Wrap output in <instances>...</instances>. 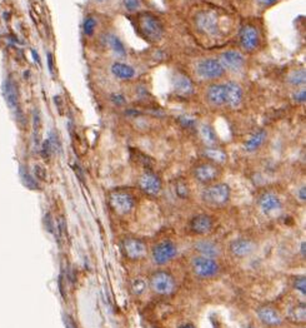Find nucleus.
<instances>
[{"mask_svg":"<svg viewBox=\"0 0 306 328\" xmlns=\"http://www.w3.org/2000/svg\"><path fill=\"white\" fill-rule=\"evenodd\" d=\"M139 21L140 29H142L145 38L149 39L150 41H157L161 39L164 29H162L161 23L155 16L150 15V14H143Z\"/></svg>","mask_w":306,"mask_h":328,"instance_id":"nucleus-1","label":"nucleus"},{"mask_svg":"<svg viewBox=\"0 0 306 328\" xmlns=\"http://www.w3.org/2000/svg\"><path fill=\"white\" fill-rule=\"evenodd\" d=\"M202 198L211 206H224L230 198V188L226 184H215L204 191Z\"/></svg>","mask_w":306,"mask_h":328,"instance_id":"nucleus-2","label":"nucleus"},{"mask_svg":"<svg viewBox=\"0 0 306 328\" xmlns=\"http://www.w3.org/2000/svg\"><path fill=\"white\" fill-rule=\"evenodd\" d=\"M192 271L200 278H210L218 275L219 265L214 258L196 257L192 261Z\"/></svg>","mask_w":306,"mask_h":328,"instance_id":"nucleus-3","label":"nucleus"},{"mask_svg":"<svg viewBox=\"0 0 306 328\" xmlns=\"http://www.w3.org/2000/svg\"><path fill=\"white\" fill-rule=\"evenodd\" d=\"M150 287L159 295H170L175 290V281L170 273L160 271L152 276Z\"/></svg>","mask_w":306,"mask_h":328,"instance_id":"nucleus-4","label":"nucleus"},{"mask_svg":"<svg viewBox=\"0 0 306 328\" xmlns=\"http://www.w3.org/2000/svg\"><path fill=\"white\" fill-rule=\"evenodd\" d=\"M110 206L118 214L130 213L134 208V199L127 192H114L110 196Z\"/></svg>","mask_w":306,"mask_h":328,"instance_id":"nucleus-5","label":"nucleus"},{"mask_svg":"<svg viewBox=\"0 0 306 328\" xmlns=\"http://www.w3.org/2000/svg\"><path fill=\"white\" fill-rule=\"evenodd\" d=\"M196 70L201 78L205 79L220 78L224 74V68L221 66L220 61L216 59H205V60L199 61Z\"/></svg>","mask_w":306,"mask_h":328,"instance_id":"nucleus-6","label":"nucleus"},{"mask_svg":"<svg viewBox=\"0 0 306 328\" xmlns=\"http://www.w3.org/2000/svg\"><path fill=\"white\" fill-rule=\"evenodd\" d=\"M176 256V247L172 242L165 241L156 244L153 250V260L157 265H165Z\"/></svg>","mask_w":306,"mask_h":328,"instance_id":"nucleus-7","label":"nucleus"},{"mask_svg":"<svg viewBox=\"0 0 306 328\" xmlns=\"http://www.w3.org/2000/svg\"><path fill=\"white\" fill-rule=\"evenodd\" d=\"M123 251L130 260H140L147 255V246L137 238H127L123 242Z\"/></svg>","mask_w":306,"mask_h":328,"instance_id":"nucleus-8","label":"nucleus"},{"mask_svg":"<svg viewBox=\"0 0 306 328\" xmlns=\"http://www.w3.org/2000/svg\"><path fill=\"white\" fill-rule=\"evenodd\" d=\"M219 61H220V64H221V66L224 68V70L238 71L243 68L245 59H244L243 54L239 53V51L229 50V51H225V53L221 54L220 60Z\"/></svg>","mask_w":306,"mask_h":328,"instance_id":"nucleus-9","label":"nucleus"},{"mask_svg":"<svg viewBox=\"0 0 306 328\" xmlns=\"http://www.w3.org/2000/svg\"><path fill=\"white\" fill-rule=\"evenodd\" d=\"M139 187L149 196H157L161 191V181L154 173H144L139 179Z\"/></svg>","mask_w":306,"mask_h":328,"instance_id":"nucleus-10","label":"nucleus"},{"mask_svg":"<svg viewBox=\"0 0 306 328\" xmlns=\"http://www.w3.org/2000/svg\"><path fill=\"white\" fill-rule=\"evenodd\" d=\"M224 89H225V104L231 108L239 107L243 102V89L240 85L234 81H229L224 84Z\"/></svg>","mask_w":306,"mask_h":328,"instance_id":"nucleus-11","label":"nucleus"},{"mask_svg":"<svg viewBox=\"0 0 306 328\" xmlns=\"http://www.w3.org/2000/svg\"><path fill=\"white\" fill-rule=\"evenodd\" d=\"M196 24L201 31L210 35H215L219 31L218 18L213 13H201L196 19Z\"/></svg>","mask_w":306,"mask_h":328,"instance_id":"nucleus-12","label":"nucleus"},{"mask_svg":"<svg viewBox=\"0 0 306 328\" xmlns=\"http://www.w3.org/2000/svg\"><path fill=\"white\" fill-rule=\"evenodd\" d=\"M3 92L4 97H5L6 104L9 105L10 109L16 112L19 108V92L18 87H16L15 81L11 78H8L3 84Z\"/></svg>","mask_w":306,"mask_h":328,"instance_id":"nucleus-13","label":"nucleus"},{"mask_svg":"<svg viewBox=\"0 0 306 328\" xmlns=\"http://www.w3.org/2000/svg\"><path fill=\"white\" fill-rule=\"evenodd\" d=\"M259 206H260L261 211L265 214L270 216V214L276 213L281 209V202L278 196L273 193H265L259 199Z\"/></svg>","mask_w":306,"mask_h":328,"instance_id":"nucleus-14","label":"nucleus"},{"mask_svg":"<svg viewBox=\"0 0 306 328\" xmlns=\"http://www.w3.org/2000/svg\"><path fill=\"white\" fill-rule=\"evenodd\" d=\"M241 45L246 50H254L259 44V33L254 26L246 25L240 34Z\"/></svg>","mask_w":306,"mask_h":328,"instance_id":"nucleus-15","label":"nucleus"},{"mask_svg":"<svg viewBox=\"0 0 306 328\" xmlns=\"http://www.w3.org/2000/svg\"><path fill=\"white\" fill-rule=\"evenodd\" d=\"M172 85H174L175 92L181 95H189L194 92V85L190 78H187L185 74L176 73L172 76Z\"/></svg>","mask_w":306,"mask_h":328,"instance_id":"nucleus-16","label":"nucleus"},{"mask_svg":"<svg viewBox=\"0 0 306 328\" xmlns=\"http://www.w3.org/2000/svg\"><path fill=\"white\" fill-rule=\"evenodd\" d=\"M190 228L197 234H205L213 228V219L206 214H199L190 222Z\"/></svg>","mask_w":306,"mask_h":328,"instance_id":"nucleus-17","label":"nucleus"},{"mask_svg":"<svg viewBox=\"0 0 306 328\" xmlns=\"http://www.w3.org/2000/svg\"><path fill=\"white\" fill-rule=\"evenodd\" d=\"M255 250V244L249 239H236L230 244V252L236 257H246Z\"/></svg>","mask_w":306,"mask_h":328,"instance_id":"nucleus-18","label":"nucleus"},{"mask_svg":"<svg viewBox=\"0 0 306 328\" xmlns=\"http://www.w3.org/2000/svg\"><path fill=\"white\" fill-rule=\"evenodd\" d=\"M194 173L195 178L201 183H209V182L218 178L219 176L218 168L215 166H211V164H201V166L196 167Z\"/></svg>","mask_w":306,"mask_h":328,"instance_id":"nucleus-19","label":"nucleus"},{"mask_svg":"<svg viewBox=\"0 0 306 328\" xmlns=\"http://www.w3.org/2000/svg\"><path fill=\"white\" fill-rule=\"evenodd\" d=\"M258 316L261 322L268 326H278L280 325L281 321H283L280 313H279L275 308L269 307V306L259 308Z\"/></svg>","mask_w":306,"mask_h":328,"instance_id":"nucleus-20","label":"nucleus"},{"mask_svg":"<svg viewBox=\"0 0 306 328\" xmlns=\"http://www.w3.org/2000/svg\"><path fill=\"white\" fill-rule=\"evenodd\" d=\"M195 250H196L202 257L215 258L220 255V248L211 241H199L195 244Z\"/></svg>","mask_w":306,"mask_h":328,"instance_id":"nucleus-21","label":"nucleus"},{"mask_svg":"<svg viewBox=\"0 0 306 328\" xmlns=\"http://www.w3.org/2000/svg\"><path fill=\"white\" fill-rule=\"evenodd\" d=\"M208 99L215 105L225 104V89L224 84H214L208 89Z\"/></svg>","mask_w":306,"mask_h":328,"instance_id":"nucleus-22","label":"nucleus"},{"mask_svg":"<svg viewBox=\"0 0 306 328\" xmlns=\"http://www.w3.org/2000/svg\"><path fill=\"white\" fill-rule=\"evenodd\" d=\"M112 73L114 74L117 78L123 79V80H128V79L134 78L135 70L128 64L123 63H114L112 65Z\"/></svg>","mask_w":306,"mask_h":328,"instance_id":"nucleus-23","label":"nucleus"},{"mask_svg":"<svg viewBox=\"0 0 306 328\" xmlns=\"http://www.w3.org/2000/svg\"><path fill=\"white\" fill-rule=\"evenodd\" d=\"M199 133L202 142L205 143L206 145H209V147H213V145H215L216 142H218L215 133H214L213 128H211L210 125H206V124L201 125L199 129Z\"/></svg>","mask_w":306,"mask_h":328,"instance_id":"nucleus-24","label":"nucleus"},{"mask_svg":"<svg viewBox=\"0 0 306 328\" xmlns=\"http://www.w3.org/2000/svg\"><path fill=\"white\" fill-rule=\"evenodd\" d=\"M266 138V132L265 130H259L258 133L253 135L248 142L245 143V149L248 152H254V150L258 149L259 147H261V144L264 143Z\"/></svg>","mask_w":306,"mask_h":328,"instance_id":"nucleus-25","label":"nucleus"},{"mask_svg":"<svg viewBox=\"0 0 306 328\" xmlns=\"http://www.w3.org/2000/svg\"><path fill=\"white\" fill-rule=\"evenodd\" d=\"M204 154H205L206 158H209L210 160L215 163H225L228 160V155L224 150L218 149V148H213L209 147L204 150Z\"/></svg>","mask_w":306,"mask_h":328,"instance_id":"nucleus-26","label":"nucleus"},{"mask_svg":"<svg viewBox=\"0 0 306 328\" xmlns=\"http://www.w3.org/2000/svg\"><path fill=\"white\" fill-rule=\"evenodd\" d=\"M107 39H108V44H109L110 49H112V50L114 51L117 55H119V56L127 55V50H125L124 44H123V41L120 40L117 35H113V34H110V35H108Z\"/></svg>","mask_w":306,"mask_h":328,"instance_id":"nucleus-27","label":"nucleus"},{"mask_svg":"<svg viewBox=\"0 0 306 328\" xmlns=\"http://www.w3.org/2000/svg\"><path fill=\"white\" fill-rule=\"evenodd\" d=\"M288 316L294 322H304V321H305V305L301 303V305L291 307Z\"/></svg>","mask_w":306,"mask_h":328,"instance_id":"nucleus-28","label":"nucleus"},{"mask_svg":"<svg viewBox=\"0 0 306 328\" xmlns=\"http://www.w3.org/2000/svg\"><path fill=\"white\" fill-rule=\"evenodd\" d=\"M20 177H21V181H23V183L25 184L28 188H30V189L39 188L38 182L35 181V178H34V177L31 176L28 171H26V168H24V167H20Z\"/></svg>","mask_w":306,"mask_h":328,"instance_id":"nucleus-29","label":"nucleus"},{"mask_svg":"<svg viewBox=\"0 0 306 328\" xmlns=\"http://www.w3.org/2000/svg\"><path fill=\"white\" fill-rule=\"evenodd\" d=\"M33 127H34V139H35V144H39V134H40L41 129V117L40 113L38 110H34L33 113Z\"/></svg>","mask_w":306,"mask_h":328,"instance_id":"nucleus-30","label":"nucleus"},{"mask_svg":"<svg viewBox=\"0 0 306 328\" xmlns=\"http://www.w3.org/2000/svg\"><path fill=\"white\" fill-rule=\"evenodd\" d=\"M289 81L294 85H300L305 83V70H295L289 76Z\"/></svg>","mask_w":306,"mask_h":328,"instance_id":"nucleus-31","label":"nucleus"},{"mask_svg":"<svg viewBox=\"0 0 306 328\" xmlns=\"http://www.w3.org/2000/svg\"><path fill=\"white\" fill-rule=\"evenodd\" d=\"M95 26H96L95 19L91 18V16H88V18L84 20V24H83L84 33H85L86 35H91V34L94 33V29H95Z\"/></svg>","mask_w":306,"mask_h":328,"instance_id":"nucleus-32","label":"nucleus"},{"mask_svg":"<svg viewBox=\"0 0 306 328\" xmlns=\"http://www.w3.org/2000/svg\"><path fill=\"white\" fill-rule=\"evenodd\" d=\"M40 153L41 155H43V158H45V159H49L50 158V155L53 154V148H51L50 143H49V140H44V143L41 144V149H40Z\"/></svg>","mask_w":306,"mask_h":328,"instance_id":"nucleus-33","label":"nucleus"},{"mask_svg":"<svg viewBox=\"0 0 306 328\" xmlns=\"http://www.w3.org/2000/svg\"><path fill=\"white\" fill-rule=\"evenodd\" d=\"M145 288H147V285H145L143 280H135L134 283H133V292L135 295H142L145 291Z\"/></svg>","mask_w":306,"mask_h":328,"instance_id":"nucleus-34","label":"nucleus"},{"mask_svg":"<svg viewBox=\"0 0 306 328\" xmlns=\"http://www.w3.org/2000/svg\"><path fill=\"white\" fill-rule=\"evenodd\" d=\"M176 194L180 197V198H186L187 196H189V189H187L186 184L185 183H181V182H179V183L176 184Z\"/></svg>","mask_w":306,"mask_h":328,"instance_id":"nucleus-35","label":"nucleus"},{"mask_svg":"<svg viewBox=\"0 0 306 328\" xmlns=\"http://www.w3.org/2000/svg\"><path fill=\"white\" fill-rule=\"evenodd\" d=\"M124 1V6L129 11H135L139 9L140 0H123Z\"/></svg>","mask_w":306,"mask_h":328,"instance_id":"nucleus-36","label":"nucleus"},{"mask_svg":"<svg viewBox=\"0 0 306 328\" xmlns=\"http://www.w3.org/2000/svg\"><path fill=\"white\" fill-rule=\"evenodd\" d=\"M34 174H35L36 179H39V181H45L46 179L45 168L41 166H39V164H36V166L34 167Z\"/></svg>","mask_w":306,"mask_h":328,"instance_id":"nucleus-37","label":"nucleus"},{"mask_svg":"<svg viewBox=\"0 0 306 328\" xmlns=\"http://www.w3.org/2000/svg\"><path fill=\"white\" fill-rule=\"evenodd\" d=\"M294 286H295L296 290L300 291L303 295H305V277H304V276H300V277L296 278L295 282H294Z\"/></svg>","mask_w":306,"mask_h":328,"instance_id":"nucleus-38","label":"nucleus"},{"mask_svg":"<svg viewBox=\"0 0 306 328\" xmlns=\"http://www.w3.org/2000/svg\"><path fill=\"white\" fill-rule=\"evenodd\" d=\"M180 123H181L184 127H192L195 125V119L191 117H187V115H184V117H180Z\"/></svg>","mask_w":306,"mask_h":328,"instance_id":"nucleus-39","label":"nucleus"},{"mask_svg":"<svg viewBox=\"0 0 306 328\" xmlns=\"http://www.w3.org/2000/svg\"><path fill=\"white\" fill-rule=\"evenodd\" d=\"M63 321H64V325L66 326V328H78V327H76L75 321H74L73 318H71L69 315H64L63 316Z\"/></svg>","mask_w":306,"mask_h":328,"instance_id":"nucleus-40","label":"nucleus"},{"mask_svg":"<svg viewBox=\"0 0 306 328\" xmlns=\"http://www.w3.org/2000/svg\"><path fill=\"white\" fill-rule=\"evenodd\" d=\"M112 99H113V102H114L115 104H118V105H120V104H123V103H125V98L123 97L122 94H114V95H112Z\"/></svg>","mask_w":306,"mask_h":328,"instance_id":"nucleus-41","label":"nucleus"},{"mask_svg":"<svg viewBox=\"0 0 306 328\" xmlns=\"http://www.w3.org/2000/svg\"><path fill=\"white\" fill-rule=\"evenodd\" d=\"M48 68H49V71H50L51 74L54 73V59H53V54L51 53H48Z\"/></svg>","mask_w":306,"mask_h":328,"instance_id":"nucleus-42","label":"nucleus"},{"mask_svg":"<svg viewBox=\"0 0 306 328\" xmlns=\"http://www.w3.org/2000/svg\"><path fill=\"white\" fill-rule=\"evenodd\" d=\"M305 97H306L305 90H300V92L296 93V94H295V99L298 100V102H300V103L305 102Z\"/></svg>","mask_w":306,"mask_h":328,"instance_id":"nucleus-43","label":"nucleus"},{"mask_svg":"<svg viewBox=\"0 0 306 328\" xmlns=\"http://www.w3.org/2000/svg\"><path fill=\"white\" fill-rule=\"evenodd\" d=\"M258 1L261 4V5L269 6V5H273L274 3H276L278 0H258Z\"/></svg>","mask_w":306,"mask_h":328,"instance_id":"nucleus-44","label":"nucleus"},{"mask_svg":"<svg viewBox=\"0 0 306 328\" xmlns=\"http://www.w3.org/2000/svg\"><path fill=\"white\" fill-rule=\"evenodd\" d=\"M299 198H300L301 201H305V186L301 187L300 191H299Z\"/></svg>","mask_w":306,"mask_h":328,"instance_id":"nucleus-45","label":"nucleus"},{"mask_svg":"<svg viewBox=\"0 0 306 328\" xmlns=\"http://www.w3.org/2000/svg\"><path fill=\"white\" fill-rule=\"evenodd\" d=\"M31 54H33V58L35 59L36 63L40 64V56L38 55V53H36V50H34V49H33V50H31Z\"/></svg>","mask_w":306,"mask_h":328,"instance_id":"nucleus-46","label":"nucleus"},{"mask_svg":"<svg viewBox=\"0 0 306 328\" xmlns=\"http://www.w3.org/2000/svg\"><path fill=\"white\" fill-rule=\"evenodd\" d=\"M301 255L305 257V242H304V243H301Z\"/></svg>","mask_w":306,"mask_h":328,"instance_id":"nucleus-47","label":"nucleus"},{"mask_svg":"<svg viewBox=\"0 0 306 328\" xmlns=\"http://www.w3.org/2000/svg\"><path fill=\"white\" fill-rule=\"evenodd\" d=\"M180 328H195V327L192 325H184V326H181Z\"/></svg>","mask_w":306,"mask_h":328,"instance_id":"nucleus-48","label":"nucleus"},{"mask_svg":"<svg viewBox=\"0 0 306 328\" xmlns=\"http://www.w3.org/2000/svg\"><path fill=\"white\" fill-rule=\"evenodd\" d=\"M98 1H104V0H98Z\"/></svg>","mask_w":306,"mask_h":328,"instance_id":"nucleus-49","label":"nucleus"}]
</instances>
